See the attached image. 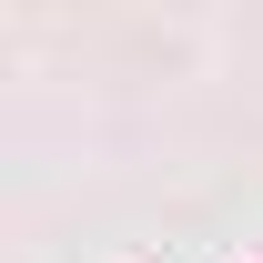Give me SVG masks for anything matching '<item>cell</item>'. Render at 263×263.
Returning <instances> with one entry per match:
<instances>
[]
</instances>
